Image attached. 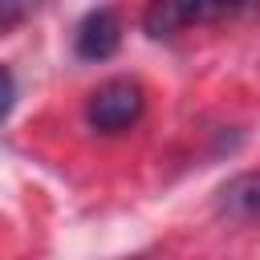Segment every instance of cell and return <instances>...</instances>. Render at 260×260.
<instances>
[{"label":"cell","mask_w":260,"mask_h":260,"mask_svg":"<svg viewBox=\"0 0 260 260\" xmlns=\"http://www.w3.org/2000/svg\"><path fill=\"white\" fill-rule=\"evenodd\" d=\"M12 102H16V81H12V73H8V69H0V122L8 118Z\"/></svg>","instance_id":"8992f818"},{"label":"cell","mask_w":260,"mask_h":260,"mask_svg":"<svg viewBox=\"0 0 260 260\" xmlns=\"http://www.w3.org/2000/svg\"><path fill=\"white\" fill-rule=\"evenodd\" d=\"M219 211L228 219H260V171H244L223 183Z\"/></svg>","instance_id":"277c9868"},{"label":"cell","mask_w":260,"mask_h":260,"mask_svg":"<svg viewBox=\"0 0 260 260\" xmlns=\"http://www.w3.org/2000/svg\"><path fill=\"white\" fill-rule=\"evenodd\" d=\"M118 45H122V20H118L114 8H93V12H85V20H81L77 32H73V49H77V57H85V61H106V57L118 53Z\"/></svg>","instance_id":"3957f363"},{"label":"cell","mask_w":260,"mask_h":260,"mask_svg":"<svg viewBox=\"0 0 260 260\" xmlns=\"http://www.w3.org/2000/svg\"><path fill=\"white\" fill-rule=\"evenodd\" d=\"M45 8V0H0V32L20 28L24 20H32Z\"/></svg>","instance_id":"5b68a950"},{"label":"cell","mask_w":260,"mask_h":260,"mask_svg":"<svg viewBox=\"0 0 260 260\" xmlns=\"http://www.w3.org/2000/svg\"><path fill=\"white\" fill-rule=\"evenodd\" d=\"M146 110V93L134 77H114V81H102L89 102H85V122L98 130V134H122L130 130Z\"/></svg>","instance_id":"7a4b0ae2"},{"label":"cell","mask_w":260,"mask_h":260,"mask_svg":"<svg viewBox=\"0 0 260 260\" xmlns=\"http://www.w3.org/2000/svg\"><path fill=\"white\" fill-rule=\"evenodd\" d=\"M256 0H150L146 8V32L154 41H171L191 24H207V20H228L244 8H252Z\"/></svg>","instance_id":"6da1fadb"}]
</instances>
